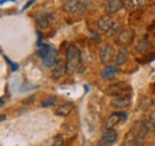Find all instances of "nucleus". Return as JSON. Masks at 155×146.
Segmentation results:
<instances>
[{
    "label": "nucleus",
    "mask_w": 155,
    "mask_h": 146,
    "mask_svg": "<svg viewBox=\"0 0 155 146\" xmlns=\"http://www.w3.org/2000/svg\"><path fill=\"white\" fill-rule=\"evenodd\" d=\"M4 120H6V115H0V122H2Z\"/></svg>",
    "instance_id": "393cba45"
},
{
    "label": "nucleus",
    "mask_w": 155,
    "mask_h": 146,
    "mask_svg": "<svg viewBox=\"0 0 155 146\" xmlns=\"http://www.w3.org/2000/svg\"><path fill=\"white\" fill-rule=\"evenodd\" d=\"M49 19H50V14H37L36 24L41 29H45L49 24Z\"/></svg>",
    "instance_id": "a211bd4d"
},
{
    "label": "nucleus",
    "mask_w": 155,
    "mask_h": 146,
    "mask_svg": "<svg viewBox=\"0 0 155 146\" xmlns=\"http://www.w3.org/2000/svg\"><path fill=\"white\" fill-rule=\"evenodd\" d=\"M131 103V96H123V97H115L111 101L112 107L115 108H127Z\"/></svg>",
    "instance_id": "f8f14e48"
},
{
    "label": "nucleus",
    "mask_w": 155,
    "mask_h": 146,
    "mask_svg": "<svg viewBox=\"0 0 155 146\" xmlns=\"http://www.w3.org/2000/svg\"><path fill=\"white\" fill-rule=\"evenodd\" d=\"M4 105H5V99H4V97H1V99H0V107H2Z\"/></svg>",
    "instance_id": "b1692460"
},
{
    "label": "nucleus",
    "mask_w": 155,
    "mask_h": 146,
    "mask_svg": "<svg viewBox=\"0 0 155 146\" xmlns=\"http://www.w3.org/2000/svg\"><path fill=\"white\" fill-rule=\"evenodd\" d=\"M134 37H135V32H134L133 29H125V30H123V31H120L118 33V36L116 38L117 45H119V46H127V45H129V44L133 43Z\"/></svg>",
    "instance_id": "39448f33"
},
{
    "label": "nucleus",
    "mask_w": 155,
    "mask_h": 146,
    "mask_svg": "<svg viewBox=\"0 0 155 146\" xmlns=\"http://www.w3.org/2000/svg\"><path fill=\"white\" fill-rule=\"evenodd\" d=\"M127 118H128L127 113H124V112H116V113L111 114L107 118V120L105 122V127H106V129H114V127L116 126L118 122H124L127 120Z\"/></svg>",
    "instance_id": "423d86ee"
},
{
    "label": "nucleus",
    "mask_w": 155,
    "mask_h": 146,
    "mask_svg": "<svg viewBox=\"0 0 155 146\" xmlns=\"http://www.w3.org/2000/svg\"><path fill=\"white\" fill-rule=\"evenodd\" d=\"M32 4H34V1H29V2H26V5L24 6V8H23V11H25V10H26V8L29 7V6H31Z\"/></svg>",
    "instance_id": "5701e85b"
},
{
    "label": "nucleus",
    "mask_w": 155,
    "mask_h": 146,
    "mask_svg": "<svg viewBox=\"0 0 155 146\" xmlns=\"http://www.w3.org/2000/svg\"><path fill=\"white\" fill-rule=\"evenodd\" d=\"M115 56V49L111 44H104L100 50V61L103 63H109Z\"/></svg>",
    "instance_id": "1a4fd4ad"
},
{
    "label": "nucleus",
    "mask_w": 155,
    "mask_h": 146,
    "mask_svg": "<svg viewBox=\"0 0 155 146\" xmlns=\"http://www.w3.org/2000/svg\"><path fill=\"white\" fill-rule=\"evenodd\" d=\"M49 146H62V137H61V135H56V137L51 140V144Z\"/></svg>",
    "instance_id": "412c9836"
},
{
    "label": "nucleus",
    "mask_w": 155,
    "mask_h": 146,
    "mask_svg": "<svg viewBox=\"0 0 155 146\" xmlns=\"http://www.w3.org/2000/svg\"><path fill=\"white\" fill-rule=\"evenodd\" d=\"M148 126V129H149V126H150V129L152 131H155V110L152 112V114L149 115V125Z\"/></svg>",
    "instance_id": "aec40b11"
},
{
    "label": "nucleus",
    "mask_w": 155,
    "mask_h": 146,
    "mask_svg": "<svg viewBox=\"0 0 155 146\" xmlns=\"http://www.w3.org/2000/svg\"><path fill=\"white\" fill-rule=\"evenodd\" d=\"M107 94L109 95H112V96H117V97H123V96H130V93H131V87L127 83H115V84H111L107 89Z\"/></svg>",
    "instance_id": "20e7f679"
},
{
    "label": "nucleus",
    "mask_w": 155,
    "mask_h": 146,
    "mask_svg": "<svg viewBox=\"0 0 155 146\" xmlns=\"http://www.w3.org/2000/svg\"><path fill=\"white\" fill-rule=\"evenodd\" d=\"M56 96H51V97H49V99H47V100H44V101H42V103H41V106L42 107H50V106H54L55 105V102H56Z\"/></svg>",
    "instance_id": "6ab92c4d"
},
{
    "label": "nucleus",
    "mask_w": 155,
    "mask_h": 146,
    "mask_svg": "<svg viewBox=\"0 0 155 146\" xmlns=\"http://www.w3.org/2000/svg\"><path fill=\"white\" fill-rule=\"evenodd\" d=\"M150 49V43H149V40L147 39V38H143V39H141L138 43H137V46H136V51L138 52V54H146L148 50Z\"/></svg>",
    "instance_id": "dca6fc26"
},
{
    "label": "nucleus",
    "mask_w": 155,
    "mask_h": 146,
    "mask_svg": "<svg viewBox=\"0 0 155 146\" xmlns=\"http://www.w3.org/2000/svg\"><path fill=\"white\" fill-rule=\"evenodd\" d=\"M117 139L118 134L115 129H105L100 138V144L103 146H111L116 143Z\"/></svg>",
    "instance_id": "0eeeda50"
},
{
    "label": "nucleus",
    "mask_w": 155,
    "mask_h": 146,
    "mask_svg": "<svg viewBox=\"0 0 155 146\" xmlns=\"http://www.w3.org/2000/svg\"><path fill=\"white\" fill-rule=\"evenodd\" d=\"M38 55L42 57L43 64H44L47 68H51V67L55 65L58 51H56L53 46L47 45V44H43V45L41 46V49H39Z\"/></svg>",
    "instance_id": "7ed1b4c3"
},
{
    "label": "nucleus",
    "mask_w": 155,
    "mask_h": 146,
    "mask_svg": "<svg viewBox=\"0 0 155 146\" xmlns=\"http://www.w3.org/2000/svg\"><path fill=\"white\" fill-rule=\"evenodd\" d=\"M112 26H114V20H112L110 14L103 16L97 23V29L100 32H109Z\"/></svg>",
    "instance_id": "6e6552de"
},
{
    "label": "nucleus",
    "mask_w": 155,
    "mask_h": 146,
    "mask_svg": "<svg viewBox=\"0 0 155 146\" xmlns=\"http://www.w3.org/2000/svg\"><path fill=\"white\" fill-rule=\"evenodd\" d=\"M81 5L80 1H77V0H69V1H66L63 4V11L67 12V13H73L75 12L79 6Z\"/></svg>",
    "instance_id": "2eb2a0df"
},
{
    "label": "nucleus",
    "mask_w": 155,
    "mask_h": 146,
    "mask_svg": "<svg viewBox=\"0 0 155 146\" xmlns=\"http://www.w3.org/2000/svg\"><path fill=\"white\" fill-rule=\"evenodd\" d=\"M4 58H5V59H6V62H7V63L11 65V68H12V70H13V71H17V70H18V64H17V63L11 62V61H10V59H8L6 56H4Z\"/></svg>",
    "instance_id": "4be33fe9"
},
{
    "label": "nucleus",
    "mask_w": 155,
    "mask_h": 146,
    "mask_svg": "<svg viewBox=\"0 0 155 146\" xmlns=\"http://www.w3.org/2000/svg\"><path fill=\"white\" fill-rule=\"evenodd\" d=\"M73 108H74V103L73 102H64V103H62L58 107L55 113H56V115H58V116H67L72 112Z\"/></svg>",
    "instance_id": "ddd939ff"
},
{
    "label": "nucleus",
    "mask_w": 155,
    "mask_h": 146,
    "mask_svg": "<svg viewBox=\"0 0 155 146\" xmlns=\"http://www.w3.org/2000/svg\"><path fill=\"white\" fill-rule=\"evenodd\" d=\"M124 1H119V0H110V1H106L105 4V8L109 14H114L118 12L120 8H123L124 6Z\"/></svg>",
    "instance_id": "9b49d317"
},
{
    "label": "nucleus",
    "mask_w": 155,
    "mask_h": 146,
    "mask_svg": "<svg viewBox=\"0 0 155 146\" xmlns=\"http://www.w3.org/2000/svg\"><path fill=\"white\" fill-rule=\"evenodd\" d=\"M67 73V67H66V62L62 59L56 61L55 65L53 67V77L54 78H60L63 76V74Z\"/></svg>",
    "instance_id": "9d476101"
},
{
    "label": "nucleus",
    "mask_w": 155,
    "mask_h": 146,
    "mask_svg": "<svg viewBox=\"0 0 155 146\" xmlns=\"http://www.w3.org/2000/svg\"><path fill=\"white\" fill-rule=\"evenodd\" d=\"M128 58H129V51H128L127 49H124V48L120 49L116 56V64L117 65L124 64V63L128 61Z\"/></svg>",
    "instance_id": "f3484780"
},
{
    "label": "nucleus",
    "mask_w": 155,
    "mask_h": 146,
    "mask_svg": "<svg viewBox=\"0 0 155 146\" xmlns=\"http://www.w3.org/2000/svg\"><path fill=\"white\" fill-rule=\"evenodd\" d=\"M148 132V126L143 121H136V124L127 134L123 146H142Z\"/></svg>",
    "instance_id": "f257e3e1"
},
{
    "label": "nucleus",
    "mask_w": 155,
    "mask_h": 146,
    "mask_svg": "<svg viewBox=\"0 0 155 146\" xmlns=\"http://www.w3.org/2000/svg\"><path fill=\"white\" fill-rule=\"evenodd\" d=\"M81 61V52L74 44H71L67 48L66 52V67H67V74L72 75L78 69Z\"/></svg>",
    "instance_id": "f03ea898"
},
{
    "label": "nucleus",
    "mask_w": 155,
    "mask_h": 146,
    "mask_svg": "<svg viewBox=\"0 0 155 146\" xmlns=\"http://www.w3.org/2000/svg\"><path fill=\"white\" fill-rule=\"evenodd\" d=\"M116 75L117 69L115 65H106L104 68V70L101 71V74H100L101 78H104V80H112V78L116 77Z\"/></svg>",
    "instance_id": "4468645a"
}]
</instances>
